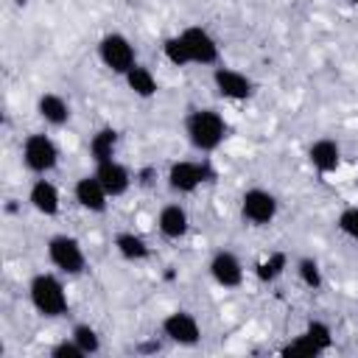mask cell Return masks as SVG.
I'll use <instances>...</instances> for the list:
<instances>
[{"instance_id": "cell-10", "label": "cell", "mask_w": 358, "mask_h": 358, "mask_svg": "<svg viewBox=\"0 0 358 358\" xmlns=\"http://www.w3.org/2000/svg\"><path fill=\"white\" fill-rule=\"evenodd\" d=\"M179 34H182V39L187 45V53H190L193 64H218V56H221L218 39L204 25H187Z\"/></svg>"}, {"instance_id": "cell-29", "label": "cell", "mask_w": 358, "mask_h": 358, "mask_svg": "<svg viewBox=\"0 0 358 358\" xmlns=\"http://www.w3.org/2000/svg\"><path fill=\"white\" fill-rule=\"evenodd\" d=\"M134 182H137L140 187H151V185L157 182V168H154V165H145V168H140V171L134 173Z\"/></svg>"}, {"instance_id": "cell-24", "label": "cell", "mask_w": 358, "mask_h": 358, "mask_svg": "<svg viewBox=\"0 0 358 358\" xmlns=\"http://www.w3.org/2000/svg\"><path fill=\"white\" fill-rule=\"evenodd\" d=\"M162 56H165L173 67H187V64H193V62H190V53H187V45H185V39H182V34H173V36H168V39L162 42Z\"/></svg>"}, {"instance_id": "cell-17", "label": "cell", "mask_w": 358, "mask_h": 358, "mask_svg": "<svg viewBox=\"0 0 358 358\" xmlns=\"http://www.w3.org/2000/svg\"><path fill=\"white\" fill-rule=\"evenodd\" d=\"M112 246H115V252H117L126 263H145V260L151 257V246H148V241H145L140 232H134V229H123V232H117L115 241H112Z\"/></svg>"}, {"instance_id": "cell-3", "label": "cell", "mask_w": 358, "mask_h": 358, "mask_svg": "<svg viewBox=\"0 0 358 358\" xmlns=\"http://www.w3.org/2000/svg\"><path fill=\"white\" fill-rule=\"evenodd\" d=\"M213 179H215V171L210 159H176L168 165V173H165V185L176 196H190Z\"/></svg>"}, {"instance_id": "cell-1", "label": "cell", "mask_w": 358, "mask_h": 358, "mask_svg": "<svg viewBox=\"0 0 358 358\" xmlns=\"http://www.w3.org/2000/svg\"><path fill=\"white\" fill-rule=\"evenodd\" d=\"M227 117L213 106H199L185 115V137L199 154H213L227 140Z\"/></svg>"}, {"instance_id": "cell-22", "label": "cell", "mask_w": 358, "mask_h": 358, "mask_svg": "<svg viewBox=\"0 0 358 358\" xmlns=\"http://www.w3.org/2000/svg\"><path fill=\"white\" fill-rule=\"evenodd\" d=\"M294 271H296L299 282H302L305 288H310V291H319V288L324 285L322 266H319V260H316V257H310V255L299 257V260H296V266H294Z\"/></svg>"}, {"instance_id": "cell-6", "label": "cell", "mask_w": 358, "mask_h": 358, "mask_svg": "<svg viewBox=\"0 0 358 358\" xmlns=\"http://www.w3.org/2000/svg\"><path fill=\"white\" fill-rule=\"evenodd\" d=\"M20 154H22V165H25L31 173H36V176H48V173L56 171V165H59V145H56L53 137L45 134V131L28 134V137L22 140Z\"/></svg>"}, {"instance_id": "cell-4", "label": "cell", "mask_w": 358, "mask_h": 358, "mask_svg": "<svg viewBox=\"0 0 358 358\" xmlns=\"http://www.w3.org/2000/svg\"><path fill=\"white\" fill-rule=\"evenodd\" d=\"M45 252H48V260L56 271L67 274V277H78L84 268H87V255H84V246L78 238L67 235V232H56L48 238L45 243Z\"/></svg>"}, {"instance_id": "cell-15", "label": "cell", "mask_w": 358, "mask_h": 358, "mask_svg": "<svg viewBox=\"0 0 358 358\" xmlns=\"http://www.w3.org/2000/svg\"><path fill=\"white\" fill-rule=\"evenodd\" d=\"M308 162L322 176L336 173L341 168V145L333 137H319L308 145Z\"/></svg>"}, {"instance_id": "cell-16", "label": "cell", "mask_w": 358, "mask_h": 358, "mask_svg": "<svg viewBox=\"0 0 358 358\" xmlns=\"http://www.w3.org/2000/svg\"><path fill=\"white\" fill-rule=\"evenodd\" d=\"M28 204H31L39 215L53 218V215H59V210H62V193H59V187H56L50 179L39 176V179H34V185H31V190H28Z\"/></svg>"}, {"instance_id": "cell-28", "label": "cell", "mask_w": 358, "mask_h": 358, "mask_svg": "<svg viewBox=\"0 0 358 358\" xmlns=\"http://www.w3.org/2000/svg\"><path fill=\"white\" fill-rule=\"evenodd\" d=\"M48 352H50V358H84V350H81L73 338H62V341H56Z\"/></svg>"}, {"instance_id": "cell-27", "label": "cell", "mask_w": 358, "mask_h": 358, "mask_svg": "<svg viewBox=\"0 0 358 358\" xmlns=\"http://www.w3.org/2000/svg\"><path fill=\"white\" fill-rule=\"evenodd\" d=\"M336 227H338L350 241L358 243V207H344V210L338 213V218H336Z\"/></svg>"}, {"instance_id": "cell-26", "label": "cell", "mask_w": 358, "mask_h": 358, "mask_svg": "<svg viewBox=\"0 0 358 358\" xmlns=\"http://www.w3.org/2000/svg\"><path fill=\"white\" fill-rule=\"evenodd\" d=\"M302 333H308V338H310L322 352H327V350L333 347V330H330V324L322 322V319H310Z\"/></svg>"}, {"instance_id": "cell-14", "label": "cell", "mask_w": 358, "mask_h": 358, "mask_svg": "<svg viewBox=\"0 0 358 358\" xmlns=\"http://www.w3.org/2000/svg\"><path fill=\"white\" fill-rule=\"evenodd\" d=\"M95 176H98V182L103 185V190L112 196V199H117V196H123V193H129V187H131V171L120 162V159H106V162H95V171H92Z\"/></svg>"}, {"instance_id": "cell-25", "label": "cell", "mask_w": 358, "mask_h": 358, "mask_svg": "<svg viewBox=\"0 0 358 358\" xmlns=\"http://www.w3.org/2000/svg\"><path fill=\"white\" fill-rule=\"evenodd\" d=\"M285 358H316V355H322V350L308 338V333H299V336H294L282 350H280Z\"/></svg>"}, {"instance_id": "cell-2", "label": "cell", "mask_w": 358, "mask_h": 358, "mask_svg": "<svg viewBox=\"0 0 358 358\" xmlns=\"http://www.w3.org/2000/svg\"><path fill=\"white\" fill-rule=\"evenodd\" d=\"M28 299H31L34 310L39 316H45V319H59L70 308L64 282L53 271H39V274L31 277V282H28Z\"/></svg>"}, {"instance_id": "cell-20", "label": "cell", "mask_w": 358, "mask_h": 358, "mask_svg": "<svg viewBox=\"0 0 358 358\" xmlns=\"http://www.w3.org/2000/svg\"><path fill=\"white\" fill-rule=\"evenodd\" d=\"M117 143H120V134H117V129H112V126H101L92 137H90V159L92 162H106V159H112L115 157V151H117Z\"/></svg>"}, {"instance_id": "cell-5", "label": "cell", "mask_w": 358, "mask_h": 358, "mask_svg": "<svg viewBox=\"0 0 358 358\" xmlns=\"http://www.w3.org/2000/svg\"><path fill=\"white\" fill-rule=\"evenodd\" d=\"M98 59L101 64L115 73V76H126L134 64H137V50L131 45V39L120 31H109L98 39Z\"/></svg>"}, {"instance_id": "cell-19", "label": "cell", "mask_w": 358, "mask_h": 358, "mask_svg": "<svg viewBox=\"0 0 358 358\" xmlns=\"http://www.w3.org/2000/svg\"><path fill=\"white\" fill-rule=\"evenodd\" d=\"M123 81H126V87H129V92L131 95H137V98H154L157 92H159V84H157V76L151 73V67H145V64H134L126 76H123Z\"/></svg>"}, {"instance_id": "cell-11", "label": "cell", "mask_w": 358, "mask_h": 358, "mask_svg": "<svg viewBox=\"0 0 358 358\" xmlns=\"http://www.w3.org/2000/svg\"><path fill=\"white\" fill-rule=\"evenodd\" d=\"M207 271H210L213 282L221 285V288H241L243 285V277H246L243 263H241V257L232 249L213 252V257L207 263Z\"/></svg>"}, {"instance_id": "cell-30", "label": "cell", "mask_w": 358, "mask_h": 358, "mask_svg": "<svg viewBox=\"0 0 358 358\" xmlns=\"http://www.w3.org/2000/svg\"><path fill=\"white\" fill-rule=\"evenodd\" d=\"M350 3H352V6H358V0H350Z\"/></svg>"}, {"instance_id": "cell-8", "label": "cell", "mask_w": 358, "mask_h": 358, "mask_svg": "<svg viewBox=\"0 0 358 358\" xmlns=\"http://www.w3.org/2000/svg\"><path fill=\"white\" fill-rule=\"evenodd\" d=\"M162 336L179 347H196L201 341V324L190 310H171L162 324H159Z\"/></svg>"}, {"instance_id": "cell-23", "label": "cell", "mask_w": 358, "mask_h": 358, "mask_svg": "<svg viewBox=\"0 0 358 358\" xmlns=\"http://www.w3.org/2000/svg\"><path fill=\"white\" fill-rule=\"evenodd\" d=\"M70 338L84 350V355H98L101 352V333L90 322H78L70 330Z\"/></svg>"}, {"instance_id": "cell-7", "label": "cell", "mask_w": 358, "mask_h": 358, "mask_svg": "<svg viewBox=\"0 0 358 358\" xmlns=\"http://www.w3.org/2000/svg\"><path fill=\"white\" fill-rule=\"evenodd\" d=\"M280 213V201L266 187H249L241 196V218L252 227H268Z\"/></svg>"}, {"instance_id": "cell-13", "label": "cell", "mask_w": 358, "mask_h": 358, "mask_svg": "<svg viewBox=\"0 0 358 358\" xmlns=\"http://www.w3.org/2000/svg\"><path fill=\"white\" fill-rule=\"evenodd\" d=\"M157 232L165 241H182L190 232V213L179 201L162 204L157 213Z\"/></svg>"}, {"instance_id": "cell-18", "label": "cell", "mask_w": 358, "mask_h": 358, "mask_svg": "<svg viewBox=\"0 0 358 358\" xmlns=\"http://www.w3.org/2000/svg\"><path fill=\"white\" fill-rule=\"evenodd\" d=\"M36 115L48 126L59 129V126H67V120H70V103L59 92H42L36 98Z\"/></svg>"}, {"instance_id": "cell-21", "label": "cell", "mask_w": 358, "mask_h": 358, "mask_svg": "<svg viewBox=\"0 0 358 358\" xmlns=\"http://www.w3.org/2000/svg\"><path fill=\"white\" fill-rule=\"evenodd\" d=\"M288 268V255L285 252H268L263 260H257L255 266V277L263 282V285H271L277 282Z\"/></svg>"}, {"instance_id": "cell-12", "label": "cell", "mask_w": 358, "mask_h": 358, "mask_svg": "<svg viewBox=\"0 0 358 358\" xmlns=\"http://www.w3.org/2000/svg\"><path fill=\"white\" fill-rule=\"evenodd\" d=\"M73 199H76V204H78L81 210L101 215V213H106L112 196L103 190V185L98 182L95 173H87V176H78V179H76V185H73Z\"/></svg>"}, {"instance_id": "cell-9", "label": "cell", "mask_w": 358, "mask_h": 358, "mask_svg": "<svg viewBox=\"0 0 358 358\" xmlns=\"http://www.w3.org/2000/svg\"><path fill=\"white\" fill-rule=\"evenodd\" d=\"M213 87L227 101H249L255 95V81L246 73L235 67H224V64L213 67Z\"/></svg>"}]
</instances>
